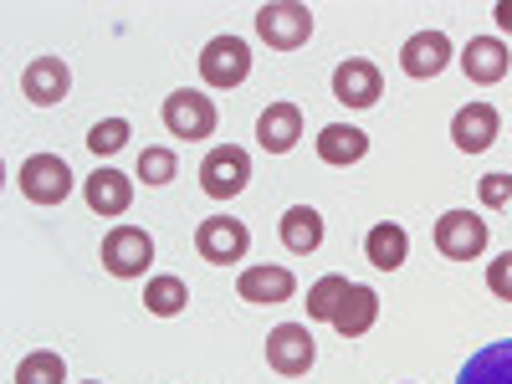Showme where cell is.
<instances>
[{
	"label": "cell",
	"mask_w": 512,
	"mask_h": 384,
	"mask_svg": "<svg viewBox=\"0 0 512 384\" xmlns=\"http://www.w3.org/2000/svg\"><path fill=\"white\" fill-rule=\"evenodd\" d=\"M256 36H262L272 52H297V47H308V36H313V11L297 6V0H267V6L256 11Z\"/></svg>",
	"instance_id": "cell-1"
},
{
	"label": "cell",
	"mask_w": 512,
	"mask_h": 384,
	"mask_svg": "<svg viewBox=\"0 0 512 384\" xmlns=\"http://www.w3.org/2000/svg\"><path fill=\"white\" fill-rule=\"evenodd\" d=\"M16 185L31 205H62L72 195V169L62 154H31L16 169Z\"/></svg>",
	"instance_id": "cell-2"
},
{
	"label": "cell",
	"mask_w": 512,
	"mask_h": 384,
	"mask_svg": "<svg viewBox=\"0 0 512 384\" xmlns=\"http://www.w3.org/2000/svg\"><path fill=\"white\" fill-rule=\"evenodd\" d=\"M200 77L210 82V88H221V93H231V88H241V82L251 77V47L241 36H210L205 41V52H200Z\"/></svg>",
	"instance_id": "cell-3"
},
{
	"label": "cell",
	"mask_w": 512,
	"mask_h": 384,
	"mask_svg": "<svg viewBox=\"0 0 512 384\" xmlns=\"http://www.w3.org/2000/svg\"><path fill=\"white\" fill-rule=\"evenodd\" d=\"M251 180V154L236 149V144H216L205 159H200V190L210 200H236Z\"/></svg>",
	"instance_id": "cell-4"
},
{
	"label": "cell",
	"mask_w": 512,
	"mask_h": 384,
	"mask_svg": "<svg viewBox=\"0 0 512 384\" xmlns=\"http://www.w3.org/2000/svg\"><path fill=\"white\" fill-rule=\"evenodd\" d=\"M216 118H221L216 103H210L200 88H180V93L164 98V128H169L175 139H185V144L216 134Z\"/></svg>",
	"instance_id": "cell-5"
},
{
	"label": "cell",
	"mask_w": 512,
	"mask_h": 384,
	"mask_svg": "<svg viewBox=\"0 0 512 384\" xmlns=\"http://www.w3.org/2000/svg\"><path fill=\"white\" fill-rule=\"evenodd\" d=\"M149 262H154L149 231H139V226H113V231L103 236V267H108L113 277L134 282V277L149 272Z\"/></svg>",
	"instance_id": "cell-6"
},
{
	"label": "cell",
	"mask_w": 512,
	"mask_h": 384,
	"mask_svg": "<svg viewBox=\"0 0 512 384\" xmlns=\"http://www.w3.org/2000/svg\"><path fill=\"white\" fill-rule=\"evenodd\" d=\"M436 251L451 256V262H472V256L487 251V221L472 216V210H446L436 221Z\"/></svg>",
	"instance_id": "cell-7"
},
{
	"label": "cell",
	"mask_w": 512,
	"mask_h": 384,
	"mask_svg": "<svg viewBox=\"0 0 512 384\" xmlns=\"http://www.w3.org/2000/svg\"><path fill=\"white\" fill-rule=\"evenodd\" d=\"M333 98L344 108H374L384 98V72L369 57H344L333 67Z\"/></svg>",
	"instance_id": "cell-8"
},
{
	"label": "cell",
	"mask_w": 512,
	"mask_h": 384,
	"mask_svg": "<svg viewBox=\"0 0 512 384\" xmlns=\"http://www.w3.org/2000/svg\"><path fill=\"white\" fill-rule=\"evenodd\" d=\"M246 246H251V231H246L241 221H231V216H210V221L195 226V251L205 256L210 267H231V262H241Z\"/></svg>",
	"instance_id": "cell-9"
},
{
	"label": "cell",
	"mask_w": 512,
	"mask_h": 384,
	"mask_svg": "<svg viewBox=\"0 0 512 384\" xmlns=\"http://www.w3.org/2000/svg\"><path fill=\"white\" fill-rule=\"evenodd\" d=\"M313 359H318V349H313L308 323H282V328L267 333V364H272L277 374L297 379V374L313 369Z\"/></svg>",
	"instance_id": "cell-10"
},
{
	"label": "cell",
	"mask_w": 512,
	"mask_h": 384,
	"mask_svg": "<svg viewBox=\"0 0 512 384\" xmlns=\"http://www.w3.org/2000/svg\"><path fill=\"white\" fill-rule=\"evenodd\" d=\"M236 292H241V303H256V308H277V303H292V292H297V277L287 267H246L236 277Z\"/></svg>",
	"instance_id": "cell-11"
},
{
	"label": "cell",
	"mask_w": 512,
	"mask_h": 384,
	"mask_svg": "<svg viewBox=\"0 0 512 384\" xmlns=\"http://www.w3.org/2000/svg\"><path fill=\"white\" fill-rule=\"evenodd\" d=\"M507 67H512V52H507L502 36H472V41L461 47V72L472 77V82H482V88L502 82Z\"/></svg>",
	"instance_id": "cell-12"
},
{
	"label": "cell",
	"mask_w": 512,
	"mask_h": 384,
	"mask_svg": "<svg viewBox=\"0 0 512 384\" xmlns=\"http://www.w3.org/2000/svg\"><path fill=\"white\" fill-rule=\"evenodd\" d=\"M67 88H72V72H67L62 57H36V62L21 72V93H26V103H36V108L62 103Z\"/></svg>",
	"instance_id": "cell-13"
},
{
	"label": "cell",
	"mask_w": 512,
	"mask_h": 384,
	"mask_svg": "<svg viewBox=\"0 0 512 384\" xmlns=\"http://www.w3.org/2000/svg\"><path fill=\"white\" fill-rule=\"evenodd\" d=\"M446 62H451V41H446V31H415L405 47H400V67H405V77H441L446 72Z\"/></svg>",
	"instance_id": "cell-14"
},
{
	"label": "cell",
	"mask_w": 512,
	"mask_h": 384,
	"mask_svg": "<svg viewBox=\"0 0 512 384\" xmlns=\"http://www.w3.org/2000/svg\"><path fill=\"white\" fill-rule=\"evenodd\" d=\"M297 139H303V108L297 103H267L262 118H256V144L267 154H287Z\"/></svg>",
	"instance_id": "cell-15"
},
{
	"label": "cell",
	"mask_w": 512,
	"mask_h": 384,
	"mask_svg": "<svg viewBox=\"0 0 512 384\" xmlns=\"http://www.w3.org/2000/svg\"><path fill=\"white\" fill-rule=\"evenodd\" d=\"M497 108L492 103H466V108H456V118H451V139H456V149H466V154H482V149H492V139H497Z\"/></svg>",
	"instance_id": "cell-16"
},
{
	"label": "cell",
	"mask_w": 512,
	"mask_h": 384,
	"mask_svg": "<svg viewBox=\"0 0 512 384\" xmlns=\"http://www.w3.org/2000/svg\"><path fill=\"white\" fill-rule=\"evenodd\" d=\"M88 210L93 216H103V221H113V216H123L128 205H134V180L128 175H118V169H98V175H88Z\"/></svg>",
	"instance_id": "cell-17"
},
{
	"label": "cell",
	"mask_w": 512,
	"mask_h": 384,
	"mask_svg": "<svg viewBox=\"0 0 512 384\" xmlns=\"http://www.w3.org/2000/svg\"><path fill=\"white\" fill-rule=\"evenodd\" d=\"M374 318H379V292L364 287V282H349L344 303H338V313H333L338 338H364V333L374 328Z\"/></svg>",
	"instance_id": "cell-18"
},
{
	"label": "cell",
	"mask_w": 512,
	"mask_h": 384,
	"mask_svg": "<svg viewBox=\"0 0 512 384\" xmlns=\"http://www.w3.org/2000/svg\"><path fill=\"white\" fill-rule=\"evenodd\" d=\"M369 154V134L354 123H328L323 134H318V159L323 164H338V169H349Z\"/></svg>",
	"instance_id": "cell-19"
},
{
	"label": "cell",
	"mask_w": 512,
	"mask_h": 384,
	"mask_svg": "<svg viewBox=\"0 0 512 384\" xmlns=\"http://www.w3.org/2000/svg\"><path fill=\"white\" fill-rule=\"evenodd\" d=\"M364 256H369V267H379V272L405 267V256H410V236H405V226L379 221V226L364 236Z\"/></svg>",
	"instance_id": "cell-20"
},
{
	"label": "cell",
	"mask_w": 512,
	"mask_h": 384,
	"mask_svg": "<svg viewBox=\"0 0 512 384\" xmlns=\"http://www.w3.org/2000/svg\"><path fill=\"white\" fill-rule=\"evenodd\" d=\"M456 384H512V338H502V344H487L482 354H472Z\"/></svg>",
	"instance_id": "cell-21"
},
{
	"label": "cell",
	"mask_w": 512,
	"mask_h": 384,
	"mask_svg": "<svg viewBox=\"0 0 512 384\" xmlns=\"http://www.w3.org/2000/svg\"><path fill=\"white\" fill-rule=\"evenodd\" d=\"M282 246L292 256H308V251L323 246V216H318L313 205H292L287 216H282Z\"/></svg>",
	"instance_id": "cell-22"
},
{
	"label": "cell",
	"mask_w": 512,
	"mask_h": 384,
	"mask_svg": "<svg viewBox=\"0 0 512 384\" xmlns=\"http://www.w3.org/2000/svg\"><path fill=\"white\" fill-rule=\"evenodd\" d=\"M185 303H190V287H185L180 277H169V272L144 287V308H149L154 318H175V313H185Z\"/></svg>",
	"instance_id": "cell-23"
},
{
	"label": "cell",
	"mask_w": 512,
	"mask_h": 384,
	"mask_svg": "<svg viewBox=\"0 0 512 384\" xmlns=\"http://www.w3.org/2000/svg\"><path fill=\"white\" fill-rule=\"evenodd\" d=\"M344 292H349V277H338V272L318 277V282L308 287V318H318V323H333L338 303H344Z\"/></svg>",
	"instance_id": "cell-24"
},
{
	"label": "cell",
	"mask_w": 512,
	"mask_h": 384,
	"mask_svg": "<svg viewBox=\"0 0 512 384\" xmlns=\"http://www.w3.org/2000/svg\"><path fill=\"white\" fill-rule=\"evenodd\" d=\"M62 379H67V364L52 349H36L16 364V384H62Z\"/></svg>",
	"instance_id": "cell-25"
},
{
	"label": "cell",
	"mask_w": 512,
	"mask_h": 384,
	"mask_svg": "<svg viewBox=\"0 0 512 384\" xmlns=\"http://www.w3.org/2000/svg\"><path fill=\"white\" fill-rule=\"evenodd\" d=\"M175 169H180V159H175V149H164V144L139 154V180L144 185H169V180H175Z\"/></svg>",
	"instance_id": "cell-26"
},
{
	"label": "cell",
	"mask_w": 512,
	"mask_h": 384,
	"mask_svg": "<svg viewBox=\"0 0 512 384\" xmlns=\"http://www.w3.org/2000/svg\"><path fill=\"white\" fill-rule=\"evenodd\" d=\"M128 139H134V128H128V118H103L93 123V134H88V149L103 159V154H118Z\"/></svg>",
	"instance_id": "cell-27"
},
{
	"label": "cell",
	"mask_w": 512,
	"mask_h": 384,
	"mask_svg": "<svg viewBox=\"0 0 512 384\" xmlns=\"http://www.w3.org/2000/svg\"><path fill=\"white\" fill-rule=\"evenodd\" d=\"M477 195H482V205H487V210L512 205V175H487V180L477 185Z\"/></svg>",
	"instance_id": "cell-28"
},
{
	"label": "cell",
	"mask_w": 512,
	"mask_h": 384,
	"mask_svg": "<svg viewBox=\"0 0 512 384\" xmlns=\"http://www.w3.org/2000/svg\"><path fill=\"white\" fill-rule=\"evenodd\" d=\"M487 287L502 297V303H512V251H502L497 262H487Z\"/></svg>",
	"instance_id": "cell-29"
},
{
	"label": "cell",
	"mask_w": 512,
	"mask_h": 384,
	"mask_svg": "<svg viewBox=\"0 0 512 384\" xmlns=\"http://www.w3.org/2000/svg\"><path fill=\"white\" fill-rule=\"evenodd\" d=\"M492 16H497L502 31H512V0H497V11H492Z\"/></svg>",
	"instance_id": "cell-30"
}]
</instances>
